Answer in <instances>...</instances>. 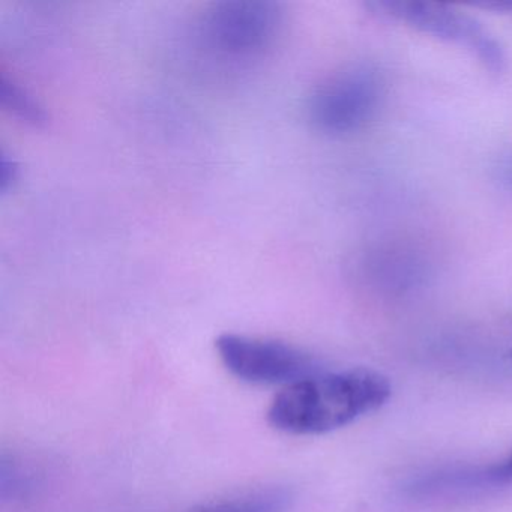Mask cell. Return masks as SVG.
I'll use <instances>...</instances> for the list:
<instances>
[{
	"label": "cell",
	"instance_id": "9",
	"mask_svg": "<svg viewBox=\"0 0 512 512\" xmlns=\"http://www.w3.org/2000/svg\"><path fill=\"white\" fill-rule=\"evenodd\" d=\"M475 8H484V10L494 11V13L512 14V0L505 2H485V4L473 5Z\"/></svg>",
	"mask_w": 512,
	"mask_h": 512
},
{
	"label": "cell",
	"instance_id": "10",
	"mask_svg": "<svg viewBox=\"0 0 512 512\" xmlns=\"http://www.w3.org/2000/svg\"><path fill=\"white\" fill-rule=\"evenodd\" d=\"M496 475L502 476V478L512 479V452L506 461H503L502 466L497 467Z\"/></svg>",
	"mask_w": 512,
	"mask_h": 512
},
{
	"label": "cell",
	"instance_id": "5",
	"mask_svg": "<svg viewBox=\"0 0 512 512\" xmlns=\"http://www.w3.org/2000/svg\"><path fill=\"white\" fill-rule=\"evenodd\" d=\"M371 5L382 11V14L406 23L416 31L467 47L491 73L502 71L505 64L502 46L473 17L448 5L418 0H385Z\"/></svg>",
	"mask_w": 512,
	"mask_h": 512
},
{
	"label": "cell",
	"instance_id": "1",
	"mask_svg": "<svg viewBox=\"0 0 512 512\" xmlns=\"http://www.w3.org/2000/svg\"><path fill=\"white\" fill-rule=\"evenodd\" d=\"M391 394V382L380 371H322L281 389L269 406L268 421L295 436L331 433L376 412Z\"/></svg>",
	"mask_w": 512,
	"mask_h": 512
},
{
	"label": "cell",
	"instance_id": "3",
	"mask_svg": "<svg viewBox=\"0 0 512 512\" xmlns=\"http://www.w3.org/2000/svg\"><path fill=\"white\" fill-rule=\"evenodd\" d=\"M215 350L232 376L251 385L286 388L325 371L311 353L269 338L227 332L215 340Z\"/></svg>",
	"mask_w": 512,
	"mask_h": 512
},
{
	"label": "cell",
	"instance_id": "8",
	"mask_svg": "<svg viewBox=\"0 0 512 512\" xmlns=\"http://www.w3.org/2000/svg\"><path fill=\"white\" fill-rule=\"evenodd\" d=\"M17 179H19V166L16 161L4 155L0 161V190L7 193L16 185Z\"/></svg>",
	"mask_w": 512,
	"mask_h": 512
},
{
	"label": "cell",
	"instance_id": "2",
	"mask_svg": "<svg viewBox=\"0 0 512 512\" xmlns=\"http://www.w3.org/2000/svg\"><path fill=\"white\" fill-rule=\"evenodd\" d=\"M199 25L209 52L229 61H251L274 46L283 13L280 5L266 0H229L211 5Z\"/></svg>",
	"mask_w": 512,
	"mask_h": 512
},
{
	"label": "cell",
	"instance_id": "12",
	"mask_svg": "<svg viewBox=\"0 0 512 512\" xmlns=\"http://www.w3.org/2000/svg\"><path fill=\"white\" fill-rule=\"evenodd\" d=\"M509 355H511V358H512V349H511V352H509Z\"/></svg>",
	"mask_w": 512,
	"mask_h": 512
},
{
	"label": "cell",
	"instance_id": "6",
	"mask_svg": "<svg viewBox=\"0 0 512 512\" xmlns=\"http://www.w3.org/2000/svg\"><path fill=\"white\" fill-rule=\"evenodd\" d=\"M293 496L283 487H260L202 503L190 512H289Z\"/></svg>",
	"mask_w": 512,
	"mask_h": 512
},
{
	"label": "cell",
	"instance_id": "7",
	"mask_svg": "<svg viewBox=\"0 0 512 512\" xmlns=\"http://www.w3.org/2000/svg\"><path fill=\"white\" fill-rule=\"evenodd\" d=\"M0 103L11 116L25 124L37 128L46 124V113L38 101H35V98L29 95L26 89L14 83L13 80H8L5 76L0 82Z\"/></svg>",
	"mask_w": 512,
	"mask_h": 512
},
{
	"label": "cell",
	"instance_id": "11",
	"mask_svg": "<svg viewBox=\"0 0 512 512\" xmlns=\"http://www.w3.org/2000/svg\"><path fill=\"white\" fill-rule=\"evenodd\" d=\"M506 181H508L509 185L512 187V169L509 170L508 175H506Z\"/></svg>",
	"mask_w": 512,
	"mask_h": 512
},
{
	"label": "cell",
	"instance_id": "4",
	"mask_svg": "<svg viewBox=\"0 0 512 512\" xmlns=\"http://www.w3.org/2000/svg\"><path fill=\"white\" fill-rule=\"evenodd\" d=\"M383 98L380 74L356 65L326 79L308 100V118L316 130L343 136L364 128L376 116Z\"/></svg>",
	"mask_w": 512,
	"mask_h": 512
}]
</instances>
